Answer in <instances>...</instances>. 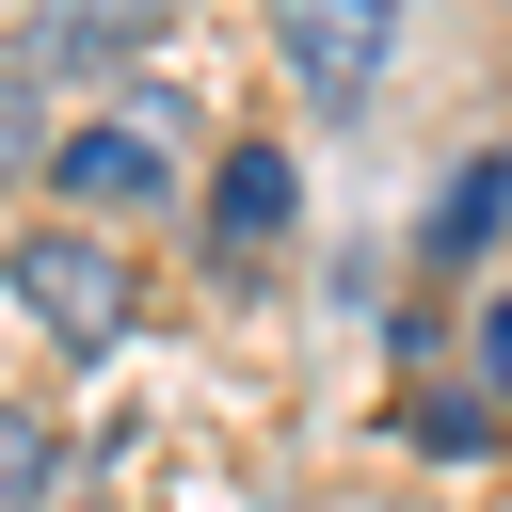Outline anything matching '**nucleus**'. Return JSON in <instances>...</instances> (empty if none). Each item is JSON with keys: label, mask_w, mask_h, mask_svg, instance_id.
Returning a JSON list of instances; mask_svg holds the SVG:
<instances>
[{"label": "nucleus", "mask_w": 512, "mask_h": 512, "mask_svg": "<svg viewBox=\"0 0 512 512\" xmlns=\"http://www.w3.org/2000/svg\"><path fill=\"white\" fill-rule=\"evenodd\" d=\"M48 480H64V432L32 400H0V512H48Z\"/></svg>", "instance_id": "obj_6"}, {"label": "nucleus", "mask_w": 512, "mask_h": 512, "mask_svg": "<svg viewBox=\"0 0 512 512\" xmlns=\"http://www.w3.org/2000/svg\"><path fill=\"white\" fill-rule=\"evenodd\" d=\"M48 192H64V224H80V208H144V192H176V112H160V96L80 112V128L48 144Z\"/></svg>", "instance_id": "obj_2"}, {"label": "nucleus", "mask_w": 512, "mask_h": 512, "mask_svg": "<svg viewBox=\"0 0 512 512\" xmlns=\"http://www.w3.org/2000/svg\"><path fill=\"white\" fill-rule=\"evenodd\" d=\"M464 384H480V400H512V288L464 320Z\"/></svg>", "instance_id": "obj_9"}, {"label": "nucleus", "mask_w": 512, "mask_h": 512, "mask_svg": "<svg viewBox=\"0 0 512 512\" xmlns=\"http://www.w3.org/2000/svg\"><path fill=\"white\" fill-rule=\"evenodd\" d=\"M496 208H512V160H464V176L432 192V240H448V256H480V240H496Z\"/></svg>", "instance_id": "obj_7"}, {"label": "nucleus", "mask_w": 512, "mask_h": 512, "mask_svg": "<svg viewBox=\"0 0 512 512\" xmlns=\"http://www.w3.org/2000/svg\"><path fill=\"white\" fill-rule=\"evenodd\" d=\"M0 288H16V304H32L64 352H112V336H128V304H144V288H128V256H112L96 224H16Z\"/></svg>", "instance_id": "obj_1"}, {"label": "nucleus", "mask_w": 512, "mask_h": 512, "mask_svg": "<svg viewBox=\"0 0 512 512\" xmlns=\"http://www.w3.org/2000/svg\"><path fill=\"white\" fill-rule=\"evenodd\" d=\"M160 48V0H96V16H32L16 32V80H112Z\"/></svg>", "instance_id": "obj_4"}, {"label": "nucleus", "mask_w": 512, "mask_h": 512, "mask_svg": "<svg viewBox=\"0 0 512 512\" xmlns=\"http://www.w3.org/2000/svg\"><path fill=\"white\" fill-rule=\"evenodd\" d=\"M400 432H416V448H480V432H496V400H480V384H432Z\"/></svg>", "instance_id": "obj_8"}, {"label": "nucleus", "mask_w": 512, "mask_h": 512, "mask_svg": "<svg viewBox=\"0 0 512 512\" xmlns=\"http://www.w3.org/2000/svg\"><path fill=\"white\" fill-rule=\"evenodd\" d=\"M16 160H32V112H16V96H0V176H16Z\"/></svg>", "instance_id": "obj_10"}, {"label": "nucleus", "mask_w": 512, "mask_h": 512, "mask_svg": "<svg viewBox=\"0 0 512 512\" xmlns=\"http://www.w3.org/2000/svg\"><path fill=\"white\" fill-rule=\"evenodd\" d=\"M208 224H224L240 256H272V240L304 224V176H288V144H224V160H208Z\"/></svg>", "instance_id": "obj_5"}, {"label": "nucleus", "mask_w": 512, "mask_h": 512, "mask_svg": "<svg viewBox=\"0 0 512 512\" xmlns=\"http://www.w3.org/2000/svg\"><path fill=\"white\" fill-rule=\"evenodd\" d=\"M272 48H288L304 96H368L384 48H400V16H384V0H304V16H272Z\"/></svg>", "instance_id": "obj_3"}]
</instances>
